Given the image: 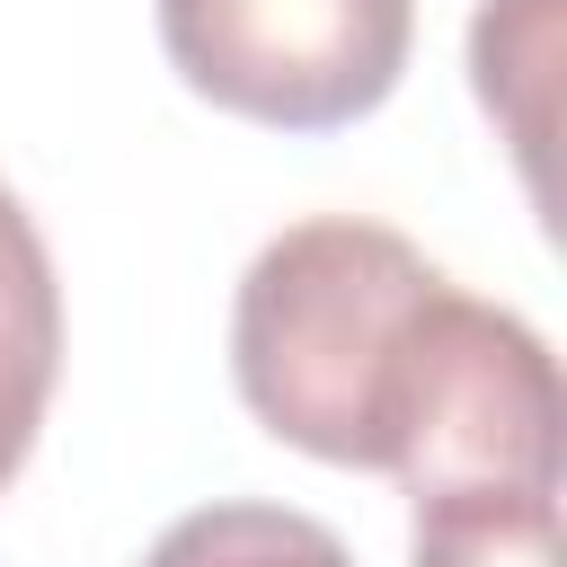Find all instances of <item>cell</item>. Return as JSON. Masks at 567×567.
<instances>
[{"label": "cell", "mask_w": 567, "mask_h": 567, "mask_svg": "<svg viewBox=\"0 0 567 567\" xmlns=\"http://www.w3.org/2000/svg\"><path fill=\"white\" fill-rule=\"evenodd\" d=\"M470 80H478V106L505 124V142L540 195L549 186L540 151H549V106H558V0H478Z\"/></svg>", "instance_id": "obj_5"}, {"label": "cell", "mask_w": 567, "mask_h": 567, "mask_svg": "<svg viewBox=\"0 0 567 567\" xmlns=\"http://www.w3.org/2000/svg\"><path fill=\"white\" fill-rule=\"evenodd\" d=\"M443 284L452 275L390 221L319 213L275 230L230 301V381L248 416L328 470H390Z\"/></svg>", "instance_id": "obj_1"}, {"label": "cell", "mask_w": 567, "mask_h": 567, "mask_svg": "<svg viewBox=\"0 0 567 567\" xmlns=\"http://www.w3.org/2000/svg\"><path fill=\"white\" fill-rule=\"evenodd\" d=\"M142 567H354V549L319 523V514H292V505H195L177 514Z\"/></svg>", "instance_id": "obj_7"}, {"label": "cell", "mask_w": 567, "mask_h": 567, "mask_svg": "<svg viewBox=\"0 0 567 567\" xmlns=\"http://www.w3.org/2000/svg\"><path fill=\"white\" fill-rule=\"evenodd\" d=\"M381 478L408 505L443 487H558V363L540 328L443 284Z\"/></svg>", "instance_id": "obj_3"}, {"label": "cell", "mask_w": 567, "mask_h": 567, "mask_svg": "<svg viewBox=\"0 0 567 567\" xmlns=\"http://www.w3.org/2000/svg\"><path fill=\"white\" fill-rule=\"evenodd\" d=\"M62 381V284L35 213L0 186V487L27 470Z\"/></svg>", "instance_id": "obj_4"}, {"label": "cell", "mask_w": 567, "mask_h": 567, "mask_svg": "<svg viewBox=\"0 0 567 567\" xmlns=\"http://www.w3.org/2000/svg\"><path fill=\"white\" fill-rule=\"evenodd\" d=\"M416 44V0H159L168 71L266 133L363 124Z\"/></svg>", "instance_id": "obj_2"}, {"label": "cell", "mask_w": 567, "mask_h": 567, "mask_svg": "<svg viewBox=\"0 0 567 567\" xmlns=\"http://www.w3.org/2000/svg\"><path fill=\"white\" fill-rule=\"evenodd\" d=\"M408 567H558V487H443V496H416Z\"/></svg>", "instance_id": "obj_6"}]
</instances>
